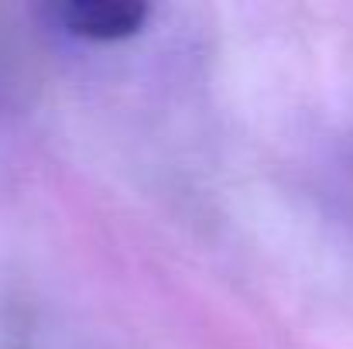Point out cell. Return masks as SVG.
Instances as JSON below:
<instances>
[{
    "mask_svg": "<svg viewBox=\"0 0 353 349\" xmlns=\"http://www.w3.org/2000/svg\"><path fill=\"white\" fill-rule=\"evenodd\" d=\"M59 14L72 34L93 38V41L127 38L141 31V24L148 21V7L141 0H72V3H62Z\"/></svg>",
    "mask_w": 353,
    "mask_h": 349,
    "instance_id": "1",
    "label": "cell"
}]
</instances>
